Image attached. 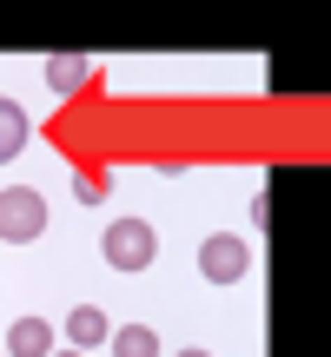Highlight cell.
<instances>
[{"label":"cell","mask_w":331,"mask_h":357,"mask_svg":"<svg viewBox=\"0 0 331 357\" xmlns=\"http://www.w3.org/2000/svg\"><path fill=\"white\" fill-rule=\"evenodd\" d=\"M113 357H159V337L146 324H126V331H113Z\"/></svg>","instance_id":"cell-7"},{"label":"cell","mask_w":331,"mask_h":357,"mask_svg":"<svg viewBox=\"0 0 331 357\" xmlns=\"http://www.w3.org/2000/svg\"><path fill=\"white\" fill-rule=\"evenodd\" d=\"M20 146H27V113L13 100H0V159H13Z\"/></svg>","instance_id":"cell-6"},{"label":"cell","mask_w":331,"mask_h":357,"mask_svg":"<svg viewBox=\"0 0 331 357\" xmlns=\"http://www.w3.org/2000/svg\"><path fill=\"white\" fill-rule=\"evenodd\" d=\"M80 79H87V60H80V53H60V60H47V86H53V93H73Z\"/></svg>","instance_id":"cell-8"},{"label":"cell","mask_w":331,"mask_h":357,"mask_svg":"<svg viewBox=\"0 0 331 357\" xmlns=\"http://www.w3.org/2000/svg\"><path fill=\"white\" fill-rule=\"evenodd\" d=\"M199 271H205L212 284H239V278H245V245L226 238V231L205 238V245H199Z\"/></svg>","instance_id":"cell-3"},{"label":"cell","mask_w":331,"mask_h":357,"mask_svg":"<svg viewBox=\"0 0 331 357\" xmlns=\"http://www.w3.org/2000/svg\"><path fill=\"white\" fill-rule=\"evenodd\" d=\"M40 231H47V199H40L34 185L0 192V238H7V245H27V238H40Z\"/></svg>","instance_id":"cell-1"},{"label":"cell","mask_w":331,"mask_h":357,"mask_svg":"<svg viewBox=\"0 0 331 357\" xmlns=\"http://www.w3.org/2000/svg\"><path fill=\"white\" fill-rule=\"evenodd\" d=\"M66 337H73V344H106V318H100L93 305L66 311Z\"/></svg>","instance_id":"cell-5"},{"label":"cell","mask_w":331,"mask_h":357,"mask_svg":"<svg viewBox=\"0 0 331 357\" xmlns=\"http://www.w3.org/2000/svg\"><path fill=\"white\" fill-rule=\"evenodd\" d=\"M7 351L13 357H53V324L47 318H20L7 331Z\"/></svg>","instance_id":"cell-4"},{"label":"cell","mask_w":331,"mask_h":357,"mask_svg":"<svg viewBox=\"0 0 331 357\" xmlns=\"http://www.w3.org/2000/svg\"><path fill=\"white\" fill-rule=\"evenodd\" d=\"M179 357H205V351H179Z\"/></svg>","instance_id":"cell-9"},{"label":"cell","mask_w":331,"mask_h":357,"mask_svg":"<svg viewBox=\"0 0 331 357\" xmlns=\"http://www.w3.org/2000/svg\"><path fill=\"white\" fill-rule=\"evenodd\" d=\"M66 357H73V351H66Z\"/></svg>","instance_id":"cell-10"},{"label":"cell","mask_w":331,"mask_h":357,"mask_svg":"<svg viewBox=\"0 0 331 357\" xmlns=\"http://www.w3.org/2000/svg\"><path fill=\"white\" fill-rule=\"evenodd\" d=\"M106 265L146 271V265H153V225H146V218H119V225H106Z\"/></svg>","instance_id":"cell-2"}]
</instances>
